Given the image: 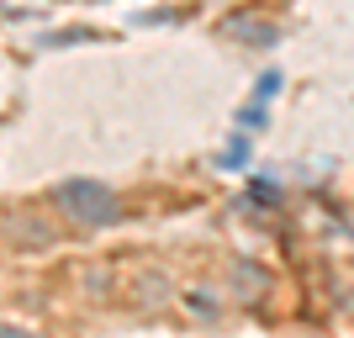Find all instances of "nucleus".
<instances>
[{
  "instance_id": "obj_2",
  "label": "nucleus",
  "mask_w": 354,
  "mask_h": 338,
  "mask_svg": "<svg viewBox=\"0 0 354 338\" xmlns=\"http://www.w3.org/2000/svg\"><path fill=\"white\" fill-rule=\"evenodd\" d=\"M227 32H238V37H249V43H275V32H270L265 21H249V16H238V21H227Z\"/></svg>"
},
{
  "instance_id": "obj_1",
  "label": "nucleus",
  "mask_w": 354,
  "mask_h": 338,
  "mask_svg": "<svg viewBox=\"0 0 354 338\" xmlns=\"http://www.w3.org/2000/svg\"><path fill=\"white\" fill-rule=\"evenodd\" d=\"M59 201L69 206L74 217H85V222L111 217V196H106L101 185H85V180H74V185H59Z\"/></svg>"
}]
</instances>
